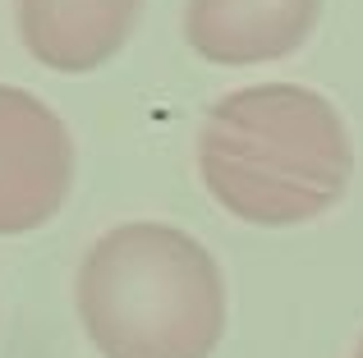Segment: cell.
Returning a JSON list of instances; mask_svg holds the SVG:
<instances>
[{
  "label": "cell",
  "instance_id": "1",
  "mask_svg": "<svg viewBox=\"0 0 363 358\" xmlns=\"http://www.w3.org/2000/svg\"><path fill=\"white\" fill-rule=\"evenodd\" d=\"M198 175L230 216L281 230L318 221L345 197L354 143L322 92L299 83H257L207 110Z\"/></svg>",
  "mask_w": 363,
  "mask_h": 358
},
{
  "label": "cell",
  "instance_id": "2",
  "mask_svg": "<svg viewBox=\"0 0 363 358\" xmlns=\"http://www.w3.org/2000/svg\"><path fill=\"white\" fill-rule=\"evenodd\" d=\"M74 304L101 358H212L230 313L216 258L161 221L101 234L79 267Z\"/></svg>",
  "mask_w": 363,
  "mask_h": 358
},
{
  "label": "cell",
  "instance_id": "3",
  "mask_svg": "<svg viewBox=\"0 0 363 358\" xmlns=\"http://www.w3.org/2000/svg\"><path fill=\"white\" fill-rule=\"evenodd\" d=\"M74 184V138L42 97L0 83V234L42 230Z\"/></svg>",
  "mask_w": 363,
  "mask_h": 358
},
{
  "label": "cell",
  "instance_id": "4",
  "mask_svg": "<svg viewBox=\"0 0 363 358\" xmlns=\"http://www.w3.org/2000/svg\"><path fill=\"white\" fill-rule=\"evenodd\" d=\"M322 0H189L184 37L212 64L285 60L308 42Z\"/></svg>",
  "mask_w": 363,
  "mask_h": 358
},
{
  "label": "cell",
  "instance_id": "5",
  "mask_svg": "<svg viewBox=\"0 0 363 358\" xmlns=\"http://www.w3.org/2000/svg\"><path fill=\"white\" fill-rule=\"evenodd\" d=\"M143 0H18V37L46 69H101L129 42Z\"/></svg>",
  "mask_w": 363,
  "mask_h": 358
},
{
  "label": "cell",
  "instance_id": "6",
  "mask_svg": "<svg viewBox=\"0 0 363 358\" xmlns=\"http://www.w3.org/2000/svg\"><path fill=\"white\" fill-rule=\"evenodd\" d=\"M354 358H363V335H359V350H354Z\"/></svg>",
  "mask_w": 363,
  "mask_h": 358
}]
</instances>
